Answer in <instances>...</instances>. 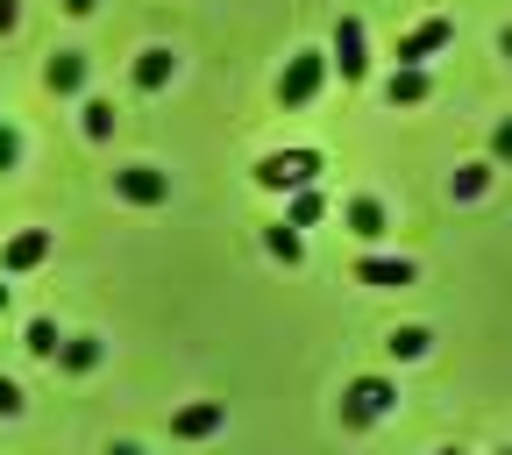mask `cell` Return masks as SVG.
Segmentation results:
<instances>
[{"mask_svg": "<svg viewBox=\"0 0 512 455\" xmlns=\"http://www.w3.org/2000/svg\"><path fill=\"white\" fill-rule=\"evenodd\" d=\"M392 406H399V384L392 377H356L349 392H342V420L349 427H370V420H384Z\"/></svg>", "mask_w": 512, "mask_h": 455, "instance_id": "cell-1", "label": "cell"}, {"mask_svg": "<svg viewBox=\"0 0 512 455\" xmlns=\"http://www.w3.org/2000/svg\"><path fill=\"white\" fill-rule=\"evenodd\" d=\"M320 86H328V50H292L285 57V79H278V100L285 107H306Z\"/></svg>", "mask_w": 512, "mask_h": 455, "instance_id": "cell-2", "label": "cell"}, {"mask_svg": "<svg viewBox=\"0 0 512 455\" xmlns=\"http://www.w3.org/2000/svg\"><path fill=\"white\" fill-rule=\"evenodd\" d=\"M313 178H320V157L313 150H271L264 164H256V185H264V192H299Z\"/></svg>", "mask_w": 512, "mask_h": 455, "instance_id": "cell-3", "label": "cell"}, {"mask_svg": "<svg viewBox=\"0 0 512 455\" xmlns=\"http://www.w3.org/2000/svg\"><path fill=\"white\" fill-rule=\"evenodd\" d=\"M114 192L128 207H164L171 200V171H157V164H121L114 171Z\"/></svg>", "mask_w": 512, "mask_h": 455, "instance_id": "cell-4", "label": "cell"}, {"mask_svg": "<svg viewBox=\"0 0 512 455\" xmlns=\"http://www.w3.org/2000/svg\"><path fill=\"white\" fill-rule=\"evenodd\" d=\"M328 64H342V79H349V86L370 79V43H363V22H356V15L335 22V50H328Z\"/></svg>", "mask_w": 512, "mask_h": 455, "instance_id": "cell-5", "label": "cell"}, {"mask_svg": "<svg viewBox=\"0 0 512 455\" xmlns=\"http://www.w3.org/2000/svg\"><path fill=\"white\" fill-rule=\"evenodd\" d=\"M221 427H228V406H214V399L171 413V434H178V441H207V434H221Z\"/></svg>", "mask_w": 512, "mask_h": 455, "instance_id": "cell-6", "label": "cell"}, {"mask_svg": "<svg viewBox=\"0 0 512 455\" xmlns=\"http://www.w3.org/2000/svg\"><path fill=\"white\" fill-rule=\"evenodd\" d=\"M448 36H456V22H441V15L420 22V29H406V36H399V64H427L434 50H448Z\"/></svg>", "mask_w": 512, "mask_h": 455, "instance_id": "cell-7", "label": "cell"}, {"mask_svg": "<svg viewBox=\"0 0 512 455\" xmlns=\"http://www.w3.org/2000/svg\"><path fill=\"white\" fill-rule=\"evenodd\" d=\"M427 93H434V79H427V64H399V72L384 79V100H392V107H420Z\"/></svg>", "mask_w": 512, "mask_h": 455, "instance_id": "cell-8", "label": "cell"}, {"mask_svg": "<svg viewBox=\"0 0 512 455\" xmlns=\"http://www.w3.org/2000/svg\"><path fill=\"white\" fill-rule=\"evenodd\" d=\"M43 256H50V228H22L8 249H0V264H8V271H36Z\"/></svg>", "mask_w": 512, "mask_h": 455, "instance_id": "cell-9", "label": "cell"}, {"mask_svg": "<svg viewBox=\"0 0 512 455\" xmlns=\"http://www.w3.org/2000/svg\"><path fill=\"white\" fill-rule=\"evenodd\" d=\"M356 285H413L406 256H356Z\"/></svg>", "mask_w": 512, "mask_h": 455, "instance_id": "cell-10", "label": "cell"}, {"mask_svg": "<svg viewBox=\"0 0 512 455\" xmlns=\"http://www.w3.org/2000/svg\"><path fill=\"white\" fill-rule=\"evenodd\" d=\"M43 86H50V93H79V86H86V57H79V50H57V57L43 64Z\"/></svg>", "mask_w": 512, "mask_h": 455, "instance_id": "cell-11", "label": "cell"}, {"mask_svg": "<svg viewBox=\"0 0 512 455\" xmlns=\"http://www.w3.org/2000/svg\"><path fill=\"white\" fill-rule=\"evenodd\" d=\"M171 72H178V57H171V50H143V57H136V93H164Z\"/></svg>", "mask_w": 512, "mask_h": 455, "instance_id": "cell-12", "label": "cell"}, {"mask_svg": "<svg viewBox=\"0 0 512 455\" xmlns=\"http://www.w3.org/2000/svg\"><path fill=\"white\" fill-rule=\"evenodd\" d=\"M57 363L72 370V377H86V370L100 363V342H93V335H64V342H57Z\"/></svg>", "mask_w": 512, "mask_h": 455, "instance_id": "cell-13", "label": "cell"}, {"mask_svg": "<svg viewBox=\"0 0 512 455\" xmlns=\"http://www.w3.org/2000/svg\"><path fill=\"white\" fill-rule=\"evenodd\" d=\"M342 221H349V235H363V242H377V235H384V207H377V200H349V214H342Z\"/></svg>", "mask_w": 512, "mask_h": 455, "instance_id": "cell-14", "label": "cell"}, {"mask_svg": "<svg viewBox=\"0 0 512 455\" xmlns=\"http://www.w3.org/2000/svg\"><path fill=\"white\" fill-rule=\"evenodd\" d=\"M491 171H498V164H463L456 178H448V192H456V200H484V192H491Z\"/></svg>", "mask_w": 512, "mask_h": 455, "instance_id": "cell-15", "label": "cell"}, {"mask_svg": "<svg viewBox=\"0 0 512 455\" xmlns=\"http://www.w3.org/2000/svg\"><path fill=\"white\" fill-rule=\"evenodd\" d=\"M427 328H392V335H384V349H392V363H413V356H427Z\"/></svg>", "mask_w": 512, "mask_h": 455, "instance_id": "cell-16", "label": "cell"}, {"mask_svg": "<svg viewBox=\"0 0 512 455\" xmlns=\"http://www.w3.org/2000/svg\"><path fill=\"white\" fill-rule=\"evenodd\" d=\"M320 214H328V200H320L313 185H299V192H292V207H285V221H292V228H313Z\"/></svg>", "mask_w": 512, "mask_h": 455, "instance_id": "cell-17", "label": "cell"}, {"mask_svg": "<svg viewBox=\"0 0 512 455\" xmlns=\"http://www.w3.org/2000/svg\"><path fill=\"white\" fill-rule=\"evenodd\" d=\"M57 342H64V335H57V320H29V335H22V349L43 356V363H57Z\"/></svg>", "mask_w": 512, "mask_h": 455, "instance_id": "cell-18", "label": "cell"}, {"mask_svg": "<svg viewBox=\"0 0 512 455\" xmlns=\"http://www.w3.org/2000/svg\"><path fill=\"white\" fill-rule=\"evenodd\" d=\"M264 249L278 256V264H299V256H306V242H299V228H292V221H278V228L264 235Z\"/></svg>", "mask_w": 512, "mask_h": 455, "instance_id": "cell-19", "label": "cell"}, {"mask_svg": "<svg viewBox=\"0 0 512 455\" xmlns=\"http://www.w3.org/2000/svg\"><path fill=\"white\" fill-rule=\"evenodd\" d=\"M79 121H86V136H93V143H107V136H114V100H86Z\"/></svg>", "mask_w": 512, "mask_h": 455, "instance_id": "cell-20", "label": "cell"}, {"mask_svg": "<svg viewBox=\"0 0 512 455\" xmlns=\"http://www.w3.org/2000/svg\"><path fill=\"white\" fill-rule=\"evenodd\" d=\"M15 164H22V128L0 121V171H15Z\"/></svg>", "mask_w": 512, "mask_h": 455, "instance_id": "cell-21", "label": "cell"}, {"mask_svg": "<svg viewBox=\"0 0 512 455\" xmlns=\"http://www.w3.org/2000/svg\"><path fill=\"white\" fill-rule=\"evenodd\" d=\"M491 164H512V114L491 128Z\"/></svg>", "mask_w": 512, "mask_h": 455, "instance_id": "cell-22", "label": "cell"}, {"mask_svg": "<svg viewBox=\"0 0 512 455\" xmlns=\"http://www.w3.org/2000/svg\"><path fill=\"white\" fill-rule=\"evenodd\" d=\"M15 413H22V392H15L8 377H0V420H15Z\"/></svg>", "mask_w": 512, "mask_h": 455, "instance_id": "cell-23", "label": "cell"}, {"mask_svg": "<svg viewBox=\"0 0 512 455\" xmlns=\"http://www.w3.org/2000/svg\"><path fill=\"white\" fill-rule=\"evenodd\" d=\"M15 22H22V0H0V36H8Z\"/></svg>", "mask_w": 512, "mask_h": 455, "instance_id": "cell-24", "label": "cell"}, {"mask_svg": "<svg viewBox=\"0 0 512 455\" xmlns=\"http://www.w3.org/2000/svg\"><path fill=\"white\" fill-rule=\"evenodd\" d=\"M57 8H64V15H93V8H100V0H57Z\"/></svg>", "mask_w": 512, "mask_h": 455, "instance_id": "cell-25", "label": "cell"}, {"mask_svg": "<svg viewBox=\"0 0 512 455\" xmlns=\"http://www.w3.org/2000/svg\"><path fill=\"white\" fill-rule=\"evenodd\" d=\"M107 455H143V448H136V441H114V448H107Z\"/></svg>", "mask_w": 512, "mask_h": 455, "instance_id": "cell-26", "label": "cell"}, {"mask_svg": "<svg viewBox=\"0 0 512 455\" xmlns=\"http://www.w3.org/2000/svg\"><path fill=\"white\" fill-rule=\"evenodd\" d=\"M498 50H505V57H512V29H505V36H498Z\"/></svg>", "mask_w": 512, "mask_h": 455, "instance_id": "cell-27", "label": "cell"}, {"mask_svg": "<svg viewBox=\"0 0 512 455\" xmlns=\"http://www.w3.org/2000/svg\"><path fill=\"white\" fill-rule=\"evenodd\" d=\"M0 313H8V285H0Z\"/></svg>", "mask_w": 512, "mask_h": 455, "instance_id": "cell-28", "label": "cell"}, {"mask_svg": "<svg viewBox=\"0 0 512 455\" xmlns=\"http://www.w3.org/2000/svg\"><path fill=\"white\" fill-rule=\"evenodd\" d=\"M441 455H456V448H441Z\"/></svg>", "mask_w": 512, "mask_h": 455, "instance_id": "cell-29", "label": "cell"}, {"mask_svg": "<svg viewBox=\"0 0 512 455\" xmlns=\"http://www.w3.org/2000/svg\"><path fill=\"white\" fill-rule=\"evenodd\" d=\"M505 455H512V448H505Z\"/></svg>", "mask_w": 512, "mask_h": 455, "instance_id": "cell-30", "label": "cell"}]
</instances>
